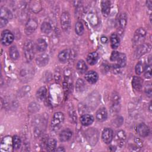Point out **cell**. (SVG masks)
Instances as JSON below:
<instances>
[{
  "label": "cell",
  "instance_id": "obj_45",
  "mask_svg": "<svg viewBox=\"0 0 152 152\" xmlns=\"http://www.w3.org/2000/svg\"><path fill=\"white\" fill-rule=\"evenodd\" d=\"M119 55V52H118V51H113L111 53V55H110V60L112 61H116L118 56Z\"/></svg>",
  "mask_w": 152,
  "mask_h": 152
},
{
  "label": "cell",
  "instance_id": "obj_27",
  "mask_svg": "<svg viewBox=\"0 0 152 152\" xmlns=\"http://www.w3.org/2000/svg\"><path fill=\"white\" fill-rule=\"evenodd\" d=\"M20 78L21 80L24 81L26 80H28L32 76V72L28 69L24 68L21 69L20 72Z\"/></svg>",
  "mask_w": 152,
  "mask_h": 152
},
{
  "label": "cell",
  "instance_id": "obj_38",
  "mask_svg": "<svg viewBox=\"0 0 152 152\" xmlns=\"http://www.w3.org/2000/svg\"><path fill=\"white\" fill-rule=\"evenodd\" d=\"M75 31L77 34L81 36L84 33V28L83 23L81 21H77L75 26Z\"/></svg>",
  "mask_w": 152,
  "mask_h": 152
},
{
  "label": "cell",
  "instance_id": "obj_24",
  "mask_svg": "<svg viewBox=\"0 0 152 152\" xmlns=\"http://www.w3.org/2000/svg\"><path fill=\"white\" fill-rule=\"evenodd\" d=\"M143 84V80L141 78L138 76H134L132 80V85L133 88L136 90H140Z\"/></svg>",
  "mask_w": 152,
  "mask_h": 152
},
{
  "label": "cell",
  "instance_id": "obj_49",
  "mask_svg": "<svg viewBox=\"0 0 152 152\" xmlns=\"http://www.w3.org/2000/svg\"><path fill=\"white\" fill-rule=\"evenodd\" d=\"M146 5H147V7H148V8L150 10H151V9H152V1H151V0L147 1H146Z\"/></svg>",
  "mask_w": 152,
  "mask_h": 152
},
{
  "label": "cell",
  "instance_id": "obj_47",
  "mask_svg": "<svg viewBox=\"0 0 152 152\" xmlns=\"http://www.w3.org/2000/svg\"><path fill=\"white\" fill-rule=\"evenodd\" d=\"M8 20H7L6 18L0 17V26H1V28H3L5 26H6V25L8 23Z\"/></svg>",
  "mask_w": 152,
  "mask_h": 152
},
{
  "label": "cell",
  "instance_id": "obj_3",
  "mask_svg": "<svg viewBox=\"0 0 152 152\" xmlns=\"http://www.w3.org/2000/svg\"><path fill=\"white\" fill-rule=\"evenodd\" d=\"M61 25L62 30L68 31L71 27V17L69 12L65 11L61 15Z\"/></svg>",
  "mask_w": 152,
  "mask_h": 152
},
{
  "label": "cell",
  "instance_id": "obj_21",
  "mask_svg": "<svg viewBox=\"0 0 152 152\" xmlns=\"http://www.w3.org/2000/svg\"><path fill=\"white\" fill-rule=\"evenodd\" d=\"M102 12L104 17H107L109 15L110 10V2L107 0H104L101 2Z\"/></svg>",
  "mask_w": 152,
  "mask_h": 152
},
{
  "label": "cell",
  "instance_id": "obj_29",
  "mask_svg": "<svg viewBox=\"0 0 152 152\" xmlns=\"http://www.w3.org/2000/svg\"><path fill=\"white\" fill-rule=\"evenodd\" d=\"M110 45L112 49H116L119 45V38L117 34L113 33L111 34L110 37Z\"/></svg>",
  "mask_w": 152,
  "mask_h": 152
},
{
  "label": "cell",
  "instance_id": "obj_16",
  "mask_svg": "<svg viewBox=\"0 0 152 152\" xmlns=\"http://www.w3.org/2000/svg\"><path fill=\"white\" fill-rule=\"evenodd\" d=\"M12 139L9 138V137H5L1 142V149L2 151H10L12 150Z\"/></svg>",
  "mask_w": 152,
  "mask_h": 152
},
{
  "label": "cell",
  "instance_id": "obj_4",
  "mask_svg": "<svg viewBox=\"0 0 152 152\" xmlns=\"http://www.w3.org/2000/svg\"><path fill=\"white\" fill-rule=\"evenodd\" d=\"M146 36V31L143 28H138L134 33L133 36V42L134 45H140L144 41Z\"/></svg>",
  "mask_w": 152,
  "mask_h": 152
},
{
  "label": "cell",
  "instance_id": "obj_44",
  "mask_svg": "<svg viewBox=\"0 0 152 152\" xmlns=\"http://www.w3.org/2000/svg\"><path fill=\"white\" fill-rule=\"evenodd\" d=\"M30 90V87L28 86H26L25 87H23L21 90H20L19 93L20 94L21 96H24L26 93H27Z\"/></svg>",
  "mask_w": 152,
  "mask_h": 152
},
{
  "label": "cell",
  "instance_id": "obj_50",
  "mask_svg": "<svg viewBox=\"0 0 152 152\" xmlns=\"http://www.w3.org/2000/svg\"><path fill=\"white\" fill-rule=\"evenodd\" d=\"M56 150L57 151H65V150L64 149V148L63 147H59Z\"/></svg>",
  "mask_w": 152,
  "mask_h": 152
},
{
  "label": "cell",
  "instance_id": "obj_46",
  "mask_svg": "<svg viewBox=\"0 0 152 152\" xmlns=\"http://www.w3.org/2000/svg\"><path fill=\"white\" fill-rule=\"evenodd\" d=\"M54 77H55V80L56 82L59 83L61 81V74L60 72V71L57 69L56 71H55V75H54Z\"/></svg>",
  "mask_w": 152,
  "mask_h": 152
},
{
  "label": "cell",
  "instance_id": "obj_2",
  "mask_svg": "<svg viewBox=\"0 0 152 152\" xmlns=\"http://www.w3.org/2000/svg\"><path fill=\"white\" fill-rule=\"evenodd\" d=\"M24 53L27 61H31L34 56V45L31 40H27L24 45Z\"/></svg>",
  "mask_w": 152,
  "mask_h": 152
},
{
  "label": "cell",
  "instance_id": "obj_12",
  "mask_svg": "<svg viewBox=\"0 0 152 152\" xmlns=\"http://www.w3.org/2000/svg\"><path fill=\"white\" fill-rule=\"evenodd\" d=\"M120 109V96L116 92H113L112 94V107L111 110L113 113L118 112Z\"/></svg>",
  "mask_w": 152,
  "mask_h": 152
},
{
  "label": "cell",
  "instance_id": "obj_34",
  "mask_svg": "<svg viewBox=\"0 0 152 152\" xmlns=\"http://www.w3.org/2000/svg\"><path fill=\"white\" fill-rule=\"evenodd\" d=\"M86 84L85 81L81 78L77 80L76 84H75V88L76 90L78 92H82L84 91L86 88Z\"/></svg>",
  "mask_w": 152,
  "mask_h": 152
},
{
  "label": "cell",
  "instance_id": "obj_11",
  "mask_svg": "<svg viewBox=\"0 0 152 152\" xmlns=\"http://www.w3.org/2000/svg\"><path fill=\"white\" fill-rule=\"evenodd\" d=\"M38 26V24L37 21L35 19H29L26 24V26H25V33H26V34L29 35L32 34L37 28Z\"/></svg>",
  "mask_w": 152,
  "mask_h": 152
},
{
  "label": "cell",
  "instance_id": "obj_14",
  "mask_svg": "<svg viewBox=\"0 0 152 152\" xmlns=\"http://www.w3.org/2000/svg\"><path fill=\"white\" fill-rule=\"evenodd\" d=\"M88 98L89 99L88 101V104H85L86 105L89 110L90 107L91 108L93 107V108H94V107H96V106L97 105L99 101V96L97 93L94 92L92 94H90Z\"/></svg>",
  "mask_w": 152,
  "mask_h": 152
},
{
  "label": "cell",
  "instance_id": "obj_39",
  "mask_svg": "<svg viewBox=\"0 0 152 152\" xmlns=\"http://www.w3.org/2000/svg\"><path fill=\"white\" fill-rule=\"evenodd\" d=\"M87 18H88V20L89 21V23L92 26H96L99 23L98 18L96 16V15L94 14V13H89L87 16Z\"/></svg>",
  "mask_w": 152,
  "mask_h": 152
},
{
  "label": "cell",
  "instance_id": "obj_43",
  "mask_svg": "<svg viewBox=\"0 0 152 152\" xmlns=\"http://www.w3.org/2000/svg\"><path fill=\"white\" fill-rule=\"evenodd\" d=\"M123 122H124L123 118L121 116H118L113 120V125L118 127V126H120L123 124Z\"/></svg>",
  "mask_w": 152,
  "mask_h": 152
},
{
  "label": "cell",
  "instance_id": "obj_26",
  "mask_svg": "<svg viewBox=\"0 0 152 152\" xmlns=\"http://www.w3.org/2000/svg\"><path fill=\"white\" fill-rule=\"evenodd\" d=\"M46 42L43 39H38L36 42V48L39 52H44L47 49Z\"/></svg>",
  "mask_w": 152,
  "mask_h": 152
},
{
  "label": "cell",
  "instance_id": "obj_25",
  "mask_svg": "<svg viewBox=\"0 0 152 152\" xmlns=\"http://www.w3.org/2000/svg\"><path fill=\"white\" fill-rule=\"evenodd\" d=\"M72 132L69 129H65L61 132L59 134V140L62 142H66L68 140H69L72 137Z\"/></svg>",
  "mask_w": 152,
  "mask_h": 152
},
{
  "label": "cell",
  "instance_id": "obj_41",
  "mask_svg": "<svg viewBox=\"0 0 152 152\" xmlns=\"http://www.w3.org/2000/svg\"><path fill=\"white\" fill-rule=\"evenodd\" d=\"M28 111L31 113H36L37 112H38L40 109V106L39 105L36 103V102H32L31 103L28 107Z\"/></svg>",
  "mask_w": 152,
  "mask_h": 152
},
{
  "label": "cell",
  "instance_id": "obj_10",
  "mask_svg": "<svg viewBox=\"0 0 152 152\" xmlns=\"http://www.w3.org/2000/svg\"><path fill=\"white\" fill-rule=\"evenodd\" d=\"M142 147V141L137 137H134L128 142V148L131 151H139Z\"/></svg>",
  "mask_w": 152,
  "mask_h": 152
},
{
  "label": "cell",
  "instance_id": "obj_48",
  "mask_svg": "<svg viewBox=\"0 0 152 152\" xmlns=\"http://www.w3.org/2000/svg\"><path fill=\"white\" fill-rule=\"evenodd\" d=\"M100 41L103 44H106L108 42V39L106 36H102L100 37Z\"/></svg>",
  "mask_w": 152,
  "mask_h": 152
},
{
  "label": "cell",
  "instance_id": "obj_8",
  "mask_svg": "<svg viewBox=\"0 0 152 152\" xmlns=\"http://www.w3.org/2000/svg\"><path fill=\"white\" fill-rule=\"evenodd\" d=\"M14 39L12 33L8 30H4L1 33V42L4 46H8L11 44Z\"/></svg>",
  "mask_w": 152,
  "mask_h": 152
},
{
  "label": "cell",
  "instance_id": "obj_33",
  "mask_svg": "<svg viewBox=\"0 0 152 152\" xmlns=\"http://www.w3.org/2000/svg\"><path fill=\"white\" fill-rule=\"evenodd\" d=\"M117 62L116 64L120 67H124L126 65V57L125 54L122 53H120L119 52V55L116 61Z\"/></svg>",
  "mask_w": 152,
  "mask_h": 152
},
{
  "label": "cell",
  "instance_id": "obj_6",
  "mask_svg": "<svg viewBox=\"0 0 152 152\" xmlns=\"http://www.w3.org/2000/svg\"><path fill=\"white\" fill-rule=\"evenodd\" d=\"M127 15L125 12L121 13L118 19V34L119 35L122 34L124 29L127 24Z\"/></svg>",
  "mask_w": 152,
  "mask_h": 152
},
{
  "label": "cell",
  "instance_id": "obj_23",
  "mask_svg": "<svg viewBox=\"0 0 152 152\" xmlns=\"http://www.w3.org/2000/svg\"><path fill=\"white\" fill-rule=\"evenodd\" d=\"M99 59V55L96 52H93L90 53L87 56V62L90 65H95Z\"/></svg>",
  "mask_w": 152,
  "mask_h": 152
},
{
  "label": "cell",
  "instance_id": "obj_36",
  "mask_svg": "<svg viewBox=\"0 0 152 152\" xmlns=\"http://www.w3.org/2000/svg\"><path fill=\"white\" fill-rule=\"evenodd\" d=\"M147 64L144 62H142V61H139L135 68V72L137 75H140L141 74L142 72H144V71L145 69V68Z\"/></svg>",
  "mask_w": 152,
  "mask_h": 152
},
{
  "label": "cell",
  "instance_id": "obj_42",
  "mask_svg": "<svg viewBox=\"0 0 152 152\" xmlns=\"http://www.w3.org/2000/svg\"><path fill=\"white\" fill-rule=\"evenodd\" d=\"M144 77L147 78H151V64H147L145 68V69L144 71Z\"/></svg>",
  "mask_w": 152,
  "mask_h": 152
},
{
  "label": "cell",
  "instance_id": "obj_30",
  "mask_svg": "<svg viewBox=\"0 0 152 152\" xmlns=\"http://www.w3.org/2000/svg\"><path fill=\"white\" fill-rule=\"evenodd\" d=\"M0 15L1 17L6 18L7 20H10L12 18V14L11 11L6 7H1V11H0Z\"/></svg>",
  "mask_w": 152,
  "mask_h": 152
},
{
  "label": "cell",
  "instance_id": "obj_35",
  "mask_svg": "<svg viewBox=\"0 0 152 152\" xmlns=\"http://www.w3.org/2000/svg\"><path fill=\"white\" fill-rule=\"evenodd\" d=\"M87 65L83 59L79 60L77 64V69L80 73H84L87 70Z\"/></svg>",
  "mask_w": 152,
  "mask_h": 152
},
{
  "label": "cell",
  "instance_id": "obj_32",
  "mask_svg": "<svg viewBox=\"0 0 152 152\" xmlns=\"http://www.w3.org/2000/svg\"><path fill=\"white\" fill-rule=\"evenodd\" d=\"M9 54H10V58L14 61L18 59L20 56L19 52L15 46H12L10 48Z\"/></svg>",
  "mask_w": 152,
  "mask_h": 152
},
{
  "label": "cell",
  "instance_id": "obj_13",
  "mask_svg": "<svg viewBox=\"0 0 152 152\" xmlns=\"http://www.w3.org/2000/svg\"><path fill=\"white\" fill-rule=\"evenodd\" d=\"M113 132L110 128H105L102 134V139L105 144H110L113 140Z\"/></svg>",
  "mask_w": 152,
  "mask_h": 152
},
{
  "label": "cell",
  "instance_id": "obj_17",
  "mask_svg": "<svg viewBox=\"0 0 152 152\" xmlns=\"http://www.w3.org/2000/svg\"><path fill=\"white\" fill-rule=\"evenodd\" d=\"M137 132L142 137H146L150 133L148 126L144 123L140 124L137 126Z\"/></svg>",
  "mask_w": 152,
  "mask_h": 152
},
{
  "label": "cell",
  "instance_id": "obj_31",
  "mask_svg": "<svg viewBox=\"0 0 152 152\" xmlns=\"http://www.w3.org/2000/svg\"><path fill=\"white\" fill-rule=\"evenodd\" d=\"M45 147L48 151H55L56 147V141L53 138H49L46 142Z\"/></svg>",
  "mask_w": 152,
  "mask_h": 152
},
{
  "label": "cell",
  "instance_id": "obj_7",
  "mask_svg": "<svg viewBox=\"0 0 152 152\" xmlns=\"http://www.w3.org/2000/svg\"><path fill=\"white\" fill-rule=\"evenodd\" d=\"M64 121V115L63 113L58 112L54 113L51 121V126L53 129L58 128Z\"/></svg>",
  "mask_w": 152,
  "mask_h": 152
},
{
  "label": "cell",
  "instance_id": "obj_52",
  "mask_svg": "<svg viewBox=\"0 0 152 152\" xmlns=\"http://www.w3.org/2000/svg\"><path fill=\"white\" fill-rule=\"evenodd\" d=\"M150 23H151V14L150 15Z\"/></svg>",
  "mask_w": 152,
  "mask_h": 152
},
{
  "label": "cell",
  "instance_id": "obj_20",
  "mask_svg": "<svg viewBox=\"0 0 152 152\" xmlns=\"http://www.w3.org/2000/svg\"><path fill=\"white\" fill-rule=\"evenodd\" d=\"M99 78L97 73L94 71H88L85 75V79L87 81L91 84H94L97 82Z\"/></svg>",
  "mask_w": 152,
  "mask_h": 152
},
{
  "label": "cell",
  "instance_id": "obj_51",
  "mask_svg": "<svg viewBox=\"0 0 152 152\" xmlns=\"http://www.w3.org/2000/svg\"><path fill=\"white\" fill-rule=\"evenodd\" d=\"M149 110L150 112L151 111V103L149 104Z\"/></svg>",
  "mask_w": 152,
  "mask_h": 152
},
{
  "label": "cell",
  "instance_id": "obj_15",
  "mask_svg": "<svg viewBox=\"0 0 152 152\" xmlns=\"http://www.w3.org/2000/svg\"><path fill=\"white\" fill-rule=\"evenodd\" d=\"M49 60V58L48 55L43 53L37 56L36 58V63L39 66L43 67L48 64Z\"/></svg>",
  "mask_w": 152,
  "mask_h": 152
},
{
  "label": "cell",
  "instance_id": "obj_18",
  "mask_svg": "<svg viewBox=\"0 0 152 152\" xmlns=\"http://www.w3.org/2000/svg\"><path fill=\"white\" fill-rule=\"evenodd\" d=\"M107 112L105 107H100L96 113V119L99 122H103L107 119Z\"/></svg>",
  "mask_w": 152,
  "mask_h": 152
},
{
  "label": "cell",
  "instance_id": "obj_1",
  "mask_svg": "<svg viewBox=\"0 0 152 152\" xmlns=\"http://www.w3.org/2000/svg\"><path fill=\"white\" fill-rule=\"evenodd\" d=\"M86 138L91 145H94L98 141L99 134L98 131L94 128H90L86 130L85 132Z\"/></svg>",
  "mask_w": 152,
  "mask_h": 152
},
{
  "label": "cell",
  "instance_id": "obj_5",
  "mask_svg": "<svg viewBox=\"0 0 152 152\" xmlns=\"http://www.w3.org/2000/svg\"><path fill=\"white\" fill-rule=\"evenodd\" d=\"M151 49V46L149 43H141L136 49L135 55L137 58H139L145 53L149 52Z\"/></svg>",
  "mask_w": 152,
  "mask_h": 152
},
{
  "label": "cell",
  "instance_id": "obj_40",
  "mask_svg": "<svg viewBox=\"0 0 152 152\" xmlns=\"http://www.w3.org/2000/svg\"><path fill=\"white\" fill-rule=\"evenodd\" d=\"M12 146L13 148L15 150L18 149L21 145V141L20 137L17 135H14L12 137Z\"/></svg>",
  "mask_w": 152,
  "mask_h": 152
},
{
  "label": "cell",
  "instance_id": "obj_28",
  "mask_svg": "<svg viewBox=\"0 0 152 152\" xmlns=\"http://www.w3.org/2000/svg\"><path fill=\"white\" fill-rule=\"evenodd\" d=\"M46 93H47V90L45 87H40L36 91V96L37 99L40 102L43 100L46 96Z\"/></svg>",
  "mask_w": 152,
  "mask_h": 152
},
{
  "label": "cell",
  "instance_id": "obj_37",
  "mask_svg": "<svg viewBox=\"0 0 152 152\" xmlns=\"http://www.w3.org/2000/svg\"><path fill=\"white\" fill-rule=\"evenodd\" d=\"M40 30L43 33L49 34L52 31V26L49 23L45 21L42 24Z\"/></svg>",
  "mask_w": 152,
  "mask_h": 152
},
{
  "label": "cell",
  "instance_id": "obj_19",
  "mask_svg": "<svg viewBox=\"0 0 152 152\" xmlns=\"http://www.w3.org/2000/svg\"><path fill=\"white\" fill-rule=\"evenodd\" d=\"M70 56H71V50L69 49H66L61 51L59 53L58 58L61 62L65 63L69 59Z\"/></svg>",
  "mask_w": 152,
  "mask_h": 152
},
{
  "label": "cell",
  "instance_id": "obj_9",
  "mask_svg": "<svg viewBox=\"0 0 152 152\" xmlns=\"http://www.w3.org/2000/svg\"><path fill=\"white\" fill-rule=\"evenodd\" d=\"M114 138L115 141L117 143V145L120 148H122L125 146L126 144V135L124 131L119 130L118 131H117Z\"/></svg>",
  "mask_w": 152,
  "mask_h": 152
},
{
  "label": "cell",
  "instance_id": "obj_22",
  "mask_svg": "<svg viewBox=\"0 0 152 152\" xmlns=\"http://www.w3.org/2000/svg\"><path fill=\"white\" fill-rule=\"evenodd\" d=\"M94 121V117L88 114H84L80 117V122L81 124L84 126H89Z\"/></svg>",
  "mask_w": 152,
  "mask_h": 152
}]
</instances>
